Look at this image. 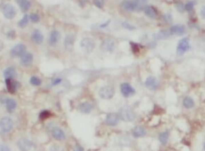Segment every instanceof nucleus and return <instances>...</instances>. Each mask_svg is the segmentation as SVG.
I'll list each match as a JSON object with an SVG mask.
<instances>
[{
    "label": "nucleus",
    "mask_w": 205,
    "mask_h": 151,
    "mask_svg": "<svg viewBox=\"0 0 205 151\" xmlns=\"http://www.w3.org/2000/svg\"><path fill=\"white\" fill-rule=\"evenodd\" d=\"M2 48H3V42L1 41V40H0V50H1Z\"/></svg>",
    "instance_id": "de8ad7c7"
},
{
    "label": "nucleus",
    "mask_w": 205,
    "mask_h": 151,
    "mask_svg": "<svg viewBox=\"0 0 205 151\" xmlns=\"http://www.w3.org/2000/svg\"><path fill=\"white\" fill-rule=\"evenodd\" d=\"M119 115L121 120L126 122L133 121L135 118V112L131 109L128 107L121 108L119 111Z\"/></svg>",
    "instance_id": "f257e3e1"
},
{
    "label": "nucleus",
    "mask_w": 205,
    "mask_h": 151,
    "mask_svg": "<svg viewBox=\"0 0 205 151\" xmlns=\"http://www.w3.org/2000/svg\"><path fill=\"white\" fill-rule=\"evenodd\" d=\"M17 4L20 6V9L22 11L26 12L30 9L31 7V2L29 0H17Z\"/></svg>",
    "instance_id": "393cba45"
},
{
    "label": "nucleus",
    "mask_w": 205,
    "mask_h": 151,
    "mask_svg": "<svg viewBox=\"0 0 205 151\" xmlns=\"http://www.w3.org/2000/svg\"><path fill=\"white\" fill-rule=\"evenodd\" d=\"M4 76L6 79H14L17 77V72L15 68L10 66L6 68V70L4 71Z\"/></svg>",
    "instance_id": "412c9836"
},
{
    "label": "nucleus",
    "mask_w": 205,
    "mask_h": 151,
    "mask_svg": "<svg viewBox=\"0 0 205 151\" xmlns=\"http://www.w3.org/2000/svg\"><path fill=\"white\" fill-rule=\"evenodd\" d=\"M29 19H30V20L32 23H38L40 21L41 18L39 15H38L37 13H31L30 15H29Z\"/></svg>",
    "instance_id": "2f4dec72"
},
{
    "label": "nucleus",
    "mask_w": 205,
    "mask_h": 151,
    "mask_svg": "<svg viewBox=\"0 0 205 151\" xmlns=\"http://www.w3.org/2000/svg\"><path fill=\"white\" fill-rule=\"evenodd\" d=\"M26 51V46L24 44H17L11 50V55L13 57H21Z\"/></svg>",
    "instance_id": "6e6552de"
},
{
    "label": "nucleus",
    "mask_w": 205,
    "mask_h": 151,
    "mask_svg": "<svg viewBox=\"0 0 205 151\" xmlns=\"http://www.w3.org/2000/svg\"><path fill=\"white\" fill-rule=\"evenodd\" d=\"M130 45H131L132 50L134 53H138L140 51V48H139L138 45L136 43H133V42H130Z\"/></svg>",
    "instance_id": "c9c22d12"
},
{
    "label": "nucleus",
    "mask_w": 205,
    "mask_h": 151,
    "mask_svg": "<svg viewBox=\"0 0 205 151\" xmlns=\"http://www.w3.org/2000/svg\"><path fill=\"white\" fill-rule=\"evenodd\" d=\"M17 146L21 151H29L33 147V144L29 140L21 139L17 142Z\"/></svg>",
    "instance_id": "9b49d317"
},
{
    "label": "nucleus",
    "mask_w": 205,
    "mask_h": 151,
    "mask_svg": "<svg viewBox=\"0 0 205 151\" xmlns=\"http://www.w3.org/2000/svg\"><path fill=\"white\" fill-rule=\"evenodd\" d=\"M50 151H64L61 146L57 145V144H54L50 147Z\"/></svg>",
    "instance_id": "72a5a7b5"
},
{
    "label": "nucleus",
    "mask_w": 205,
    "mask_h": 151,
    "mask_svg": "<svg viewBox=\"0 0 205 151\" xmlns=\"http://www.w3.org/2000/svg\"><path fill=\"white\" fill-rule=\"evenodd\" d=\"M15 31H9V32L8 33V34H7L8 36H9V38H13L15 37Z\"/></svg>",
    "instance_id": "c03bdc74"
},
{
    "label": "nucleus",
    "mask_w": 205,
    "mask_h": 151,
    "mask_svg": "<svg viewBox=\"0 0 205 151\" xmlns=\"http://www.w3.org/2000/svg\"><path fill=\"white\" fill-rule=\"evenodd\" d=\"M158 139L162 145H165L168 142V139H169V132L168 131L163 132L159 134Z\"/></svg>",
    "instance_id": "cd10ccee"
},
{
    "label": "nucleus",
    "mask_w": 205,
    "mask_h": 151,
    "mask_svg": "<svg viewBox=\"0 0 205 151\" xmlns=\"http://www.w3.org/2000/svg\"><path fill=\"white\" fill-rule=\"evenodd\" d=\"M29 16L28 15H25L23 18L18 22V26L21 28H24L28 25L29 21Z\"/></svg>",
    "instance_id": "c85d7f7f"
},
{
    "label": "nucleus",
    "mask_w": 205,
    "mask_h": 151,
    "mask_svg": "<svg viewBox=\"0 0 205 151\" xmlns=\"http://www.w3.org/2000/svg\"><path fill=\"white\" fill-rule=\"evenodd\" d=\"M33 61V55L29 52H25L20 57V63L24 66H28L31 64Z\"/></svg>",
    "instance_id": "6ab92c4d"
},
{
    "label": "nucleus",
    "mask_w": 205,
    "mask_h": 151,
    "mask_svg": "<svg viewBox=\"0 0 205 151\" xmlns=\"http://www.w3.org/2000/svg\"><path fill=\"white\" fill-rule=\"evenodd\" d=\"M121 6L123 9L127 11H140L142 9H144L138 4H137L135 1H129V0L123 1L121 4Z\"/></svg>",
    "instance_id": "20e7f679"
},
{
    "label": "nucleus",
    "mask_w": 205,
    "mask_h": 151,
    "mask_svg": "<svg viewBox=\"0 0 205 151\" xmlns=\"http://www.w3.org/2000/svg\"><path fill=\"white\" fill-rule=\"evenodd\" d=\"M109 23H110V21H107L105 23H104V24H102L101 25V27H105L106 26H108V25H109Z\"/></svg>",
    "instance_id": "49530a36"
},
{
    "label": "nucleus",
    "mask_w": 205,
    "mask_h": 151,
    "mask_svg": "<svg viewBox=\"0 0 205 151\" xmlns=\"http://www.w3.org/2000/svg\"><path fill=\"white\" fill-rule=\"evenodd\" d=\"M61 78H55V79H53V82H52V84L53 85V86H56V85H58L59 84H60L61 81Z\"/></svg>",
    "instance_id": "a19ab883"
},
{
    "label": "nucleus",
    "mask_w": 205,
    "mask_h": 151,
    "mask_svg": "<svg viewBox=\"0 0 205 151\" xmlns=\"http://www.w3.org/2000/svg\"><path fill=\"white\" fill-rule=\"evenodd\" d=\"M170 34H176V35H183L186 32V27L185 26L182 25H176L174 26H171L169 29Z\"/></svg>",
    "instance_id": "2eb2a0df"
},
{
    "label": "nucleus",
    "mask_w": 205,
    "mask_h": 151,
    "mask_svg": "<svg viewBox=\"0 0 205 151\" xmlns=\"http://www.w3.org/2000/svg\"><path fill=\"white\" fill-rule=\"evenodd\" d=\"M6 105V109L8 110V111L9 112H13L15 109H16L17 107V103L16 101L15 100H13V98H6L5 99V102H4Z\"/></svg>",
    "instance_id": "5701e85b"
},
{
    "label": "nucleus",
    "mask_w": 205,
    "mask_h": 151,
    "mask_svg": "<svg viewBox=\"0 0 205 151\" xmlns=\"http://www.w3.org/2000/svg\"><path fill=\"white\" fill-rule=\"evenodd\" d=\"M144 12L145 15L150 18H156L158 13L156 9L151 6H145L144 7Z\"/></svg>",
    "instance_id": "aec40b11"
},
{
    "label": "nucleus",
    "mask_w": 205,
    "mask_h": 151,
    "mask_svg": "<svg viewBox=\"0 0 205 151\" xmlns=\"http://www.w3.org/2000/svg\"><path fill=\"white\" fill-rule=\"evenodd\" d=\"M80 47L86 52H90L95 48V42L90 38H85L80 42Z\"/></svg>",
    "instance_id": "0eeeda50"
},
{
    "label": "nucleus",
    "mask_w": 205,
    "mask_h": 151,
    "mask_svg": "<svg viewBox=\"0 0 205 151\" xmlns=\"http://www.w3.org/2000/svg\"><path fill=\"white\" fill-rule=\"evenodd\" d=\"M190 48V45L189 39L188 38H184L181 39L178 42L177 47H176V54L179 56L183 55L184 53L188 51Z\"/></svg>",
    "instance_id": "f03ea898"
},
{
    "label": "nucleus",
    "mask_w": 205,
    "mask_h": 151,
    "mask_svg": "<svg viewBox=\"0 0 205 151\" xmlns=\"http://www.w3.org/2000/svg\"><path fill=\"white\" fill-rule=\"evenodd\" d=\"M52 134L55 139L58 141H62L66 139V134L59 127H55L52 131Z\"/></svg>",
    "instance_id": "a211bd4d"
},
{
    "label": "nucleus",
    "mask_w": 205,
    "mask_h": 151,
    "mask_svg": "<svg viewBox=\"0 0 205 151\" xmlns=\"http://www.w3.org/2000/svg\"><path fill=\"white\" fill-rule=\"evenodd\" d=\"M75 42V37L73 35H68L64 40V46L67 50H72Z\"/></svg>",
    "instance_id": "a878e982"
},
{
    "label": "nucleus",
    "mask_w": 205,
    "mask_h": 151,
    "mask_svg": "<svg viewBox=\"0 0 205 151\" xmlns=\"http://www.w3.org/2000/svg\"><path fill=\"white\" fill-rule=\"evenodd\" d=\"M144 85L149 90L154 91L157 89L158 86V81L156 78L154 77H149L145 81Z\"/></svg>",
    "instance_id": "4468645a"
},
{
    "label": "nucleus",
    "mask_w": 205,
    "mask_h": 151,
    "mask_svg": "<svg viewBox=\"0 0 205 151\" xmlns=\"http://www.w3.org/2000/svg\"><path fill=\"white\" fill-rule=\"evenodd\" d=\"M13 121L10 117L4 116L0 120V129L4 133H7L12 130Z\"/></svg>",
    "instance_id": "7ed1b4c3"
},
{
    "label": "nucleus",
    "mask_w": 205,
    "mask_h": 151,
    "mask_svg": "<svg viewBox=\"0 0 205 151\" xmlns=\"http://www.w3.org/2000/svg\"><path fill=\"white\" fill-rule=\"evenodd\" d=\"M94 4L96 6H97L98 8H101L103 6V1L102 0H94Z\"/></svg>",
    "instance_id": "4c0bfd02"
},
{
    "label": "nucleus",
    "mask_w": 205,
    "mask_h": 151,
    "mask_svg": "<svg viewBox=\"0 0 205 151\" xmlns=\"http://www.w3.org/2000/svg\"><path fill=\"white\" fill-rule=\"evenodd\" d=\"M146 134V130L142 126H136L133 130V136L135 138H140L144 136Z\"/></svg>",
    "instance_id": "b1692460"
},
{
    "label": "nucleus",
    "mask_w": 205,
    "mask_h": 151,
    "mask_svg": "<svg viewBox=\"0 0 205 151\" xmlns=\"http://www.w3.org/2000/svg\"><path fill=\"white\" fill-rule=\"evenodd\" d=\"M120 117L119 115L116 113H109L105 118L106 123L110 126H115L119 123Z\"/></svg>",
    "instance_id": "9d476101"
},
{
    "label": "nucleus",
    "mask_w": 205,
    "mask_h": 151,
    "mask_svg": "<svg viewBox=\"0 0 205 151\" xmlns=\"http://www.w3.org/2000/svg\"><path fill=\"white\" fill-rule=\"evenodd\" d=\"M134 1H135L137 4H138L140 6H142V7H143V6L146 4V0H134Z\"/></svg>",
    "instance_id": "ea45409f"
},
{
    "label": "nucleus",
    "mask_w": 205,
    "mask_h": 151,
    "mask_svg": "<svg viewBox=\"0 0 205 151\" xmlns=\"http://www.w3.org/2000/svg\"><path fill=\"white\" fill-rule=\"evenodd\" d=\"M78 108L79 110L83 114H89L93 109V105L89 102H83L79 104Z\"/></svg>",
    "instance_id": "f3484780"
},
{
    "label": "nucleus",
    "mask_w": 205,
    "mask_h": 151,
    "mask_svg": "<svg viewBox=\"0 0 205 151\" xmlns=\"http://www.w3.org/2000/svg\"><path fill=\"white\" fill-rule=\"evenodd\" d=\"M52 116V114L48 110H44V111H41L39 115V118L41 120H45V119H49L50 116Z\"/></svg>",
    "instance_id": "7c9ffc66"
},
{
    "label": "nucleus",
    "mask_w": 205,
    "mask_h": 151,
    "mask_svg": "<svg viewBox=\"0 0 205 151\" xmlns=\"http://www.w3.org/2000/svg\"><path fill=\"white\" fill-rule=\"evenodd\" d=\"M60 39V34L57 31H53L49 38V43L50 45H55L58 43Z\"/></svg>",
    "instance_id": "4be33fe9"
},
{
    "label": "nucleus",
    "mask_w": 205,
    "mask_h": 151,
    "mask_svg": "<svg viewBox=\"0 0 205 151\" xmlns=\"http://www.w3.org/2000/svg\"><path fill=\"white\" fill-rule=\"evenodd\" d=\"M185 9L188 12L191 13L194 10V2L193 1H188L185 5Z\"/></svg>",
    "instance_id": "473e14b6"
},
{
    "label": "nucleus",
    "mask_w": 205,
    "mask_h": 151,
    "mask_svg": "<svg viewBox=\"0 0 205 151\" xmlns=\"http://www.w3.org/2000/svg\"><path fill=\"white\" fill-rule=\"evenodd\" d=\"M6 86L7 88V90L10 93H14L17 89H18L19 85L20 84L18 81H15V80L11 79H6Z\"/></svg>",
    "instance_id": "ddd939ff"
},
{
    "label": "nucleus",
    "mask_w": 205,
    "mask_h": 151,
    "mask_svg": "<svg viewBox=\"0 0 205 151\" xmlns=\"http://www.w3.org/2000/svg\"><path fill=\"white\" fill-rule=\"evenodd\" d=\"M176 8L179 12H184L185 10V6L181 2H179L176 4Z\"/></svg>",
    "instance_id": "f704fd0d"
},
{
    "label": "nucleus",
    "mask_w": 205,
    "mask_h": 151,
    "mask_svg": "<svg viewBox=\"0 0 205 151\" xmlns=\"http://www.w3.org/2000/svg\"><path fill=\"white\" fill-rule=\"evenodd\" d=\"M29 82H30V84H32L33 86H40V85L41 84L42 81L41 80V79L38 77L33 76L31 77L30 80H29Z\"/></svg>",
    "instance_id": "c756f323"
},
{
    "label": "nucleus",
    "mask_w": 205,
    "mask_h": 151,
    "mask_svg": "<svg viewBox=\"0 0 205 151\" xmlns=\"http://www.w3.org/2000/svg\"><path fill=\"white\" fill-rule=\"evenodd\" d=\"M122 26H124V28H126V29H128V30H133V29H135V26H133V25H131L130 24H129V23H123Z\"/></svg>",
    "instance_id": "e433bc0d"
},
{
    "label": "nucleus",
    "mask_w": 205,
    "mask_h": 151,
    "mask_svg": "<svg viewBox=\"0 0 205 151\" xmlns=\"http://www.w3.org/2000/svg\"><path fill=\"white\" fill-rule=\"evenodd\" d=\"M31 40L35 44L40 45L44 40V36L41 31L39 29H34L31 35Z\"/></svg>",
    "instance_id": "dca6fc26"
},
{
    "label": "nucleus",
    "mask_w": 205,
    "mask_h": 151,
    "mask_svg": "<svg viewBox=\"0 0 205 151\" xmlns=\"http://www.w3.org/2000/svg\"><path fill=\"white\" fill-rule=\"evenodd\" d=\"M163 20L167 23H171L172 21V18L170 15H163Z\"/></svg>",
    "instance_id": "58836bf2"
},
{
    "label": "nucleus",
    "mask_w": 205,
    "mask_h": 151,
    "mask_svg": "<svg viewBox=\"0 0 205 151\" xmlns=\"http://www.w3.org/2000/svg\"><path fill=\"white\" fill-rule=\"evenodd\" d=\"M200 15L203 18H205V6H202L200 10Z\"/></svg>",
    "instance_id": "37998d69"
},
{
    "label": "nucleus",
    "mask_w": 205,
    "mask_h": 151,
    "mask_svg": "<svg viewBox=\"0 0 205 151\" xmlns=\"http://www.w3.org/2000/svg\"><path fill=\"white\" fill-rule=\"evenodd\" d=\"M99 96L104 100H110L112 98L114 95V89L110 86H105L102 87L99 91Z\"/></svg>",
    "instance_id": "39448f33"
},
{
    "label": "nucleus",
    "mask_w": 205,
    "mask_h": 151,
    "mask_svg": "<svg viewBox=\"0 0 205 151\" xmlns=\"http://www.w3.org/2000/svg\"><path fill=\"white\" fill-rule=\"evenodd\" d=\"M120 89L121 94L123 95V96L125 97L132 96L135 93V89L128 83H123V84H121L120 86Z\"/></svg>",
    "instance_id": "1a4fd4ad"
},
{
    "label": "nucleus",
    "mask_w": 205,
    "mask_h": 151,
    "mask_svg": "<svg viewBox=\"0 0 205 151\" xmlns=\"http://www.w3.org/2000/svg\"><path fill=\"white\" fill-rule=\"evenodd\" d=\"M115 43L111 39H105L101 44V49L102 51L112 52L114 50Z\"/></svg>",
    "instance_id": "f8f14e48"
},
{
    "label": "nucleus",
    "mask_w": 205,
    "mask_h": 151,
    "mask_svg": "<svg viewBox=\"0 0 205 151\" xmlns=\"http://www.w3.org/2000/svg\"><path fill=\"white\" fill-rule=\"evenodd\" d=\"M183 105L186 109H191L195 106V103H194L193 98L189 96H186L184 97V100H183Z\"/></svg>",
    "instance_id": "bb28decb"
},
{
    "label": "nucleus",
    "mask_w": 205,
    "mask_h": 151,
    "mask_svg": "<svg viewBox=\"0 0 205 151\" xmlns=\"http://www.w3.org/2000/svg\"><path fill=\"white\" fill-rule=\"evenodd\" d=\"M203 148H204V150H205V142L204 143V144H203Z\"/></svg>",
    "instance_id": "09e8293b"
},
{
    "label": "nucleus",
    "mask_w": 205,
    "mask_h": 151,
    "mask_svg": "<svg viewBox=\"0 0 205 151\" xmlns=\"http://www.w3.org/2000/svg\"><path fill=\"white\" fill-rule=\"evenodd\" d=\"M74 151H83V149L80 146H77Z\"/></svg>",
    "instance_id": "a18cd8bd"
},
{
    "label": "nucleus",
    "mask_w": 205,
    "mask_h": 151,
    "mask_svg": "<svg viewBox=\"0 0 205 151\" xmlns=\"http://www.w3.org/2000/svg\"><path fill=\"white\" fill-rule=\"evenodd\" d=\"M0 151H11V150L8 146L1 145L0 146Z\"/></svg>",
    "instance_id": "79ce46f5"
},
{
    "label": "nucleus",
    "mask_w": 205,
    "mask_h": 151,
    "mask_svg": "<svg viewBox=\"0 0 205 151\" xmlns=\"http://www.w3.org/2000/svg\"><path fill=\"white\" fill-rule=\"evenodd\" d=\"M2 12L4 17L8 20L13 19L17 13L15 7L10 4H6L3 6Z\"/></svg>",
    "instance_id": "423d86ee"
}]
</instances>
